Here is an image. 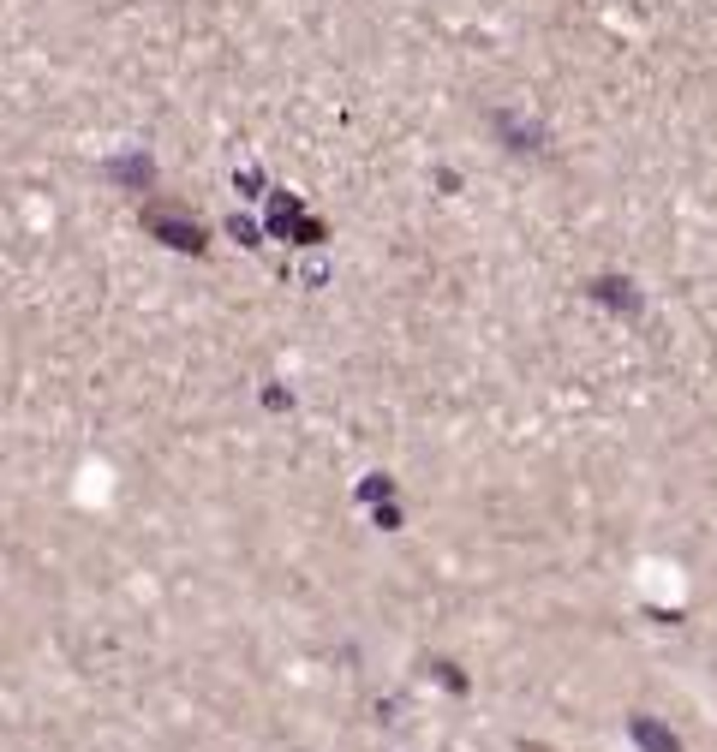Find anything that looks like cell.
<instances>
[{
	"mask_svg": "<svg viewBox=\"0 0 717 752\" xmlns=\"http://www.w3.org/2000/svg\"><path fill=\"white\" fill-rule=\"evenodd\" d=\"M634 734H639V747H652V752H676V740L663 729H652V723H634Z\"/></svg>",
	"mask_w": 717,
	"mask_h": 752,
	"instance_id": "cell-1",
	"label": "cell"
}]
</instances>
